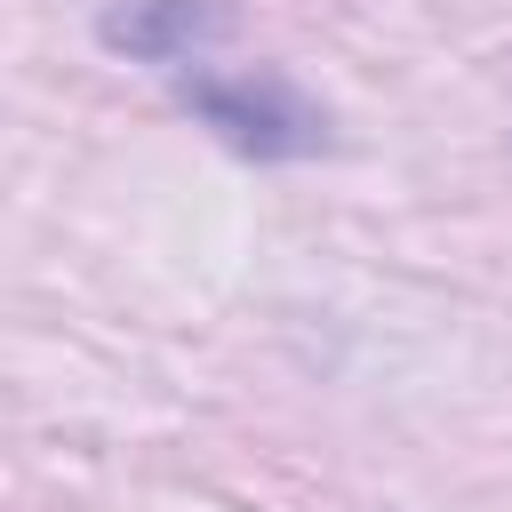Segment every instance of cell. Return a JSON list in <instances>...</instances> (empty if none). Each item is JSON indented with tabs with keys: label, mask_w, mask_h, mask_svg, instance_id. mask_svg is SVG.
<instances>
[{
	"label": "cell",
	"mask_w": 512,
	"mask_h": 512,
	"mask_svg": "<svg viewBox=\"0 0 512 512\" xmlns=\"http://www.w3.org/2000/svg\"><path fill=\"white\" fill-rule=\"evenodd\" d=\"M216 24H224V16H216L208 0H136L128 16L104 24V40L128 48V56H152V64H184Z\"/></svg>",
	"instance_id": "cell-2"
},
{
	"label": "cell",
	"mask_w": 512,
	"mask_h": 512,
	"mask_svg": "<svg viewBox=\"0 0 512 512\" xmlns=\"http://www.w3.org/2000/svg\"><path fill=\"white\" fill-rule=\"evenodd\" d=\"M184 104L232 144V152H256V160H296L320 144V112L280 88V80H216V72H192L184 80Z\"/></svg>",
	"instance_id": "cell-1"
}]
</instances>
